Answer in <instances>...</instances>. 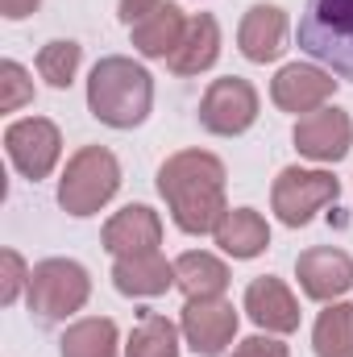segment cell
<instances>
[{
  "label": "cell",
  "instance_id": "6da1fadb",
  "mask_svg": "<svg viewBox=\"0 0 353 357\" xmlns=\"http://www.w3.org/2000/svg\"><path fill=\"white\" fill-rule=\"evenodd\" d=\"M158 191L171 204V216L183 233H216L225 220V167L208 150L171 154L158 171Z\"/></svg>",
  "mask_w": 353,
  "mask_h": 357
},
{
  "label": "cell",
  "instance_id": "7a4b0ae2",
  "mask_svg": "<svg viewBox=\"0 0 353 357\" xmlns=\"http://www.w3.org/2000/svg\"><path fill=\"white\" fill-rule=\"evenodd\" d=\"M154 104V84H150V71L137 67L133 59H100L91 67L88 79V108L96 121L112 125V129H133L146 121Z\"/></svg>",
  "mask_w": 353,
  "mask_h": 357
},
{
  "label": "cell",
  "instance_id": "3957f363",
  "mask_svg": "<svg viewBox=\"0 0 353 357\" xmlns=\"http://www.w3.org/2000/svg\"><path fill=\"white\" fill-rule=\"evenodd\" d=\"M299 50L353 79V0H308L299 17Z\"/></svg>",
  "mask_w": 353,
  "mask_h": 357
},
{
  "label": "cell",
  "instance_id": "277c9868",
  "mask_svg": "<svg viewBox=\"0 0 353 357\" xmlns=\"http://www.w3.org/2000/svg\"><path fill=\"white\" fill-rule=\"evenodd\" d=\"M121 187V167L117 158L104 150V146H84L67 171L59 178V204L71 212V216H91L100 212Z\"/></svg>",
  "mask_w": 353,
  "mask_h": 357
},
{
  "label": "cell",
  "instance_id": "5b68a950",
  "mask_svg": "<svg viewBox=\"0 0 353 357\" xmlns=\"http://www.w3.org/2000/svg\"><path fill=\"white\" fill-rule=\"evenodd\" d=\"M91 295L88 270L71 258H46L29 270V312L46 324L67 320L71 312H80Z\"/></svg>",
  "mask_w": 353,
  "mask_h": 357
},
{
  "label": "cell",
  "instance_id": "8992f818",
  "mask_svg": "<svg viewBox=\"0 0 353 357\" xmlns=\"http://www.w3.org/2000/svg\"><path fill=\"white\" fill-rule=\"evenodd\" d=\"M337 191H341V183L329 175V171H299V167H287L283 175L274 178L270 199H274L278 220L291 225V229H299V225H308L324 204H333Z\"/></svg>",
  "mask_w": 353,
  "mask_h": 357
},
{
  "label": "cell",
  "instance_id": "52a82bcc",
  "mask_svg": "<svg viewBox=\"0 0 353 357\" xmlns=\"http://www.w3.org/2000/svg\"><path fill=\"white\" fill-rule=\"evenodd\" d=\"M258 121V91L237 75L212 79V88L200 100V125L216 137H237Z\"/></svg>",
  "mask_w": 353,
  "mask_h": 357
},
{
  "label": "cell",
  "instance_id": "ba28073f",
  "mask_svg": "<svg viewBox=\"0 0 353 357\" xmlns=\"http://www.w3.org/2000/svg\"><path fill=\"white\" fill-rule=\"evenodd\" d=\"M4 150L13 158V167L25 178H46L59 162V150H63V137L59 129L46 121V116H25V121H13L8 133H4Z\"/></svg>",
  "mask_w": 353,
  "mask_h": 357
},
{
  "label": "cell",
  "instance_id": "9c48e42d",
  "mask_svg": "<svg viewBox=\"0 0 353 357\" xmlns=\"http://www.w3.org/2000/svg\"><path fill=\"white\" fill-rule=\"evenodd\" d=\"M183 337L200 357H220L237 337V312L229 299H187L183 307Z\"/></svg>",
  "mask_w": 353,
  "mask_h": 357
},
{
  "label": "cell",
  "instance_id": "30bf717a",
  "mask_svg": "<svg viewBox=\"0 0 353 357\" xmlns=\"http://www.w3.org/2000/svg\"><path fill=\"white\" fill-rule=\"evenodd\" d=\"M353 146V121L341 108H316L295 125V150L312 162H341Z\"/></svg>",
  "mask_w": 353,
  "mask_h": 357
},
{
  "label": "cell",
  "instance_id": "8fae6325",
  "mask_svg": "<svg viewBox=\"0 0 353 357\" xmlns=\"http://www.w3.org/2000/svg\"><path fill=\"white\" fill-rule=\"evenodd\" d=\"M295 274H299V287L308 299H337L353 287V258L345 250H333V245H316L308 254H299L295 262Z\"/></svg>",
  "mask_w": 353,
  "mask_h": 357
},
{
  "label": "cell",
  "instance_id": "7c38bea8",
  "mask_svg": "<svg viewBox=\"0 0 353 357\" xmlns=\"http://www.w3.org/2000/svg\"><path fill=\"white\" fill-rule=\"evenodd\" d=\"M163 241V220L154 208L146 204H129L121 208L108 225H104V250L117 258H133V254H154Z\"/></svg>",
  "mask_w": 353,
  "mask_h": 357
},
{
  "label": "cell",
  "instance_id": "4fadbf2b",
  "mask_svg": "<svg viewBox=\"0 0 353 357\" xmlns=\"http://www.w3.org/2000/svg\"><path fill=\"white\" fill-rule=\"evenodd\" d=\"M333 88H337V79H333L329 71L291 63V67H283V71L274 75L270 96H274V104H278L283 112H316V108H324V100L333 96Z\"/></svg>",
  "mask_w": 353,
  "mask_h": 357
},
{
  "label": "cell",
  "instance_id": "5bb4252c",
  "mask_svg": "<svg viewBox=\"0 0 353 357\" xmlns=\"http://www.w3.org/2000/svg\"><path fill=\"white\" fill-rule=\"evenodd\" d=\"M246 312L266 333H295L299 328V303H295V295L287 291V282H278L270 274L254 278L246 287Z\"/></svg>",
  "mask_w": 353,
  "mask_h": 357
},
{
  "label": "cell",
  "instance_id": "9a60e30c",
  "mask_svg": "<svg viewBox=\"0 0 353 357\" xmlns=\"http://www.w3.org/2000/svg\"><path fill=\"white\" fill-rule=\"evenodd\" d=\"M237 42H241V54L250 63H270L283 54V42H287V13L278 4H254L237 29Z\"/></svg>",
  "mask_w": 353,
  "mask_h": 357
},
{
  "label": "cell",
  "instance_id": "2e32d148",
  "mask_svg": "<svg viewBox=\"0 0 353 357\" xmlns=\"http://www.w3.org/2000/svg\"><path fill=\"white\" fill-rule=\"evenodd\" d=\"M112 282L121 295H163L167 287H175V266L154 250V254H133V258H117Z\"/></svg>",
  "mask_w": 353,
  "mask_h": 357
},
{
  "label": "cell",
  "instance_id": "e0dca14e",
  "mask_svg": "<svg viewBox=\"0 0 353 357\" xmlns=\"http://www.w3.org/2000/svg\"><path fill=\"white\" fill-rule=\"evenodd\" d=\"M187 33V17L179 4H158L154 13H146L137 25H133V46L146 54V59H171L179 50Z\"/></svg>",
  "mask_w": 353,
  "mask_h": 357
},
{
  "label": "cell",
  "instance_id": "ac0fdd59",
  "mask_svg": "<svg viewBox=\"0 0 353 357\" xmlns=\"http://www.w3.org/2000/svg\"><path fill=\"white\" fill-rule=\"evenodd\" d=\"M216 54H220V25L208 13H200V17L187 21V33H183L179 50L171 54V71H179V75H200V71H208L216 63Z\"/></svg>",
  "mask_w": 353,
  "mask_h": 357
},
{
  "label": "cell",
  "instance_id": "d6986e66",
  "mask_svg": "<svg viewBox=\"0 0 353 357\" xmlns=\"http://www.w3.org/2000/svg\"><path fill=\"white\" fill-rule=\"evenodd\" d=\"M216 245L233 258H258L266 245H270V229L254 208H229L225 220L216 225Z\"/></svg>",
  "mask_w": 353,
  "mask_h": 357
},
{
  "label": "cell",
  "instance_id": "ffe728a7",
  "mask_svg": "<svg viewBox=\"0 0 353 357\" xmlns=\"http://www.w3.org/2000/svg\"><path fill=\"white\" fill-rule=\"evenodd\" d=\"M175 287L187 299H216L229 287V270H225L220 258L191 250V254H183L175 262Z\"/></svg>",
  "mask_w": 353,
  "mask_h": 357
},
{
  "label": "cell",
  "instance_id": "44dd1931",
  "mask_svg": "<svg viewBox=\"0 0 353 357\" xmlns=\"http://www.w3.org/2000/svg\"><path fill=\"white\" fill-rule=\"evenodd\" d=\"M63 357H117V324L104 316L80 320L63 333Z\"/></svg>",
  "mask_w": 353,
  "mask_h": 357
},
{
  "label": "cell",
  "instance_id": "7402d4cb",
  "mask_svg": "<svg viewBox=\"0 0 353 357\" xmlns=\"http://www.w3.org/2000/svg\"><path fill=\"white\" fill-rule=\"evenodd\" d=\"M316 357H353V303H333L320 312L312 333Z\"/></svg>",
  "mask_w": 353,
  "mask_h": 357
},
{
  "label": "cell",
  "instance_id": "603a6c76",
  "mask_svg": "<svg viewBox=\"0 0 353 357\" xmlns=\"http://www.w3.org/2000/svg\"><path fill=\"white\" fill-rule=\"evenodd\" d=\"M125 357H179L175 324H171L167 316H158V312H146V316H142V324H137V328H133V337H129Z\"/></svg>",
  "mask_w": 353,
  "mask_h": 357
},
{
  "label": "cell",
  "instance_id": "cb8c5ba5",
  "mask_svg": "<svg viewBox=\"0 0 353 357\" xmlns=\"http://www.w3.org/2000/svg\"><path fill=\"white\" fill-rule=\"evenodd\" d=\"M38 71L50 88H71L75 71H80V46L75 42H46L42 54H38Z\"/></svg>",
  "mask_w": 353,
  "mask_h": 357
},
{
  "label": "cell",
  "instance_id": "d4e9b609",
  "mask_svg": "<svg viewBox=\"0 0 353 357\" xmlns=\"http://www.w3.org/2000/svg\"><path fill=\"white\" fill-rule=\"evenodd\" d=\"M33 100V79L21 63H0V112H17Z\"/></svg>",
  "mask_w": 353,
  "mask_h": 357
},
{
  "label": "cell",
  "instance_id": "484cf974",
  "mask_svg": "<svg viewBox=\"0 0 353 357\" xmlns=\"http://www.w3.org/2000/svg\"><path fill=\"white\" fill-rule=\"evenodd\" d=\"M0 266H4V278H0V299H4V303H13V299L21 295V287L29 282V270H25V262H21V254H17V250H4V254H0Z\"/></svg>",
  "mask_w": 353,
  "mask_h": 357
},
{
  "label": "cell",
  "instance_id": "4316f807",
  "mask_svg": "<svg viewBox=\"0 0 353 357\" xmlns=\"http://www.w3.org/2000/svg\"><path fill=\"white\" fill-rule=\"evenodd\" d=\"M233 357H287V345L274 337H250L233 349Z\"/></svg>",
  "mask_w": 353,
  "mask_h": 357
},
{
  "label": "cell",
  "instance_id": "83f0119b",
  "mask_svg": "<svg viewBox=\"0 0 353 357\" xmlns=\"http://www.w3.org/2000/svg\"><path fill=\"white\" fill-rule=\"evenodd\" d=\"M163 0H121V21H129V25H137L146 13H154Z\"/></svg>",
  "mask_w": 353,
  "mask_h": 357
},
{
  "label": "cell",
  "instance_id": "f1b7e54d",
  "mask_svg": "<svg viewBox=\"0 0 353 357\" xmlns=\"http://www.w3.org/2000/svg\"><path fill=\"white\" fill-rule=\"evenodd\" d=\"M38 4H42V0H0V8H4V17H8V21H21V17H29Z\"/></svg>",
  "mask_w": 353,
  "mask_h": 357
}]
</instances>
